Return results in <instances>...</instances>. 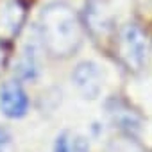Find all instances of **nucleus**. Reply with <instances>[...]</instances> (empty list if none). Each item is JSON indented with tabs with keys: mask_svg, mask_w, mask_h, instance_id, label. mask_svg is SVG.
Wrapping results in <instances>:
<instances>
[{
	"mask_svg": "<svg viewBox=\"0 0 152 152\" xmlns=\"http://www.w3.org/2000/svg\"><path fill=\"white\" fill-rule=\"evenodd\" d=\"M25 20V7L20 0H0V39H13Z\"/></svg>",
	"mask_w": 152,
	"mask_h": 152,
	"instance_id": "nucleus-5",
	"label": "nucleus"
},
{
	"mask_svg": "<svg viewBox=\"0 0 152 152\" xmlns=\"http://www.w3.org/2000/svg\"><path fill=\"white\" fill-rule=\"evenodd\" d=\"M11 147V132L6 127H0V152H7Z\"/></svg>",
	"mask_w": 152,
	"mask_h": 152,
	"instance_id": "nucleus-10",
	"label": "nucleus"
},
{
	"mask_svg": "<svg viewBox=\"0 0 152 152\" xmlns=\"http://www.w3.org/2000/svg\"><path fill=\"white\" fill-rule=\"evenodd\" d=\"M39 39L56 57H66L77 50L83 39L81 22L64 2H52L39 15Z\"/></svg>",
	"mask_w": 152,
	"mask_h": 152,
	"instance_id": "nucleus-1",
	"label": "nucleus"
},
{
	"mask_svg": "<svg viewBox=\"0 0 152 152\" xmlns=\"http://www.w3.org/2000/svg\"><path fill=\"white\" fill-rule=\"evenodd\" d=\"M73 84L84 95V99H97L104 86V73L93 61H83L73 68Z\"/></svg>",
	"mask_w": 152,
	"mask_h": 152,
	"instance_id": "nucleus-3",
	"label": "nucleus"
},
{
	"mask_svg": "<svg viewBox=\"0 0 152 152\" xmlns=\"http://www.w3.org/2000/svg\"><path fill=\"white\" fill-rule=\"evenodd\" d=\"M107 113H109L113 124L118 125L120 129L127 131V132H136L141 127L140 116L122 100H111L107 104Z\"/></svg>",
	"mask_w": 152,
	"mask_h": 152,
	"instance_id": "nucleus-7",
	"label": "nucleus"
},
{
	"mask_svg": "<svg viewBox=\"0 0 152 152\" xmlns=\"http://www.w3.org/2000/svg\"><path fill=\"white\" fill-rule=\"evenodd\" d=\"M6 50H4V47L2 45H0V72H2L4 70V66H6Z\"/></svg>",
	"mask_w": 152,
	"mask_h": 152,
	"instance_id": "nucleus-11",
	"label": "nucleus"
},
{
	"mask_svg": "<svg viewBox=\"0 0 152 152\" xmlns=\"http://www.w3.org/2000/svg\"><path fill=\"white\" fill-rule=\"evenodd\" d=\"M86 23L95 34H107L113 29V15L100 0H91L86 6Z\"/></svg>",
	"mask_w": 152,
	"mask_h": 152,
	"instance_id": "nucleus-6",
	"label": "nucleus"
},
{
	"mask_svg": "<svg viewBox=\"0 0 152 152\" xmlns=\"http://www.w3.org/2000/svg\"><path fill=\"white\" fill-rule=\"evenodd\" d=\"M118 52H120V59L129 70L138 72L147 64L148 47H147L145 34L141 32L140 27L131 23L122 29L118 39Z\"/></svg>",
	"mask_w": 152,
	"mask_h": 152,
	"instance_id": "nucleus-2",
	"label": "nucleus"
},
{
	"mask_svg": "<svg viewBox=\"0 0 152 152\" xmlns=\"http://www.w3.org/2000/svg\"><path fill=\"white\" fill-rule=\"evenodd\" d=\"M54 152H90V143L77 131H63L56 140Z\"/></svg>",
	"mask_w": 152,
	"mask_h": 152,
	"instance_id": "nucleus-9",
	"label": "nucleus"
},
{
	"mask_svg": "<svg viewBox=\"0 0 152 152\" xmlns=\"http://www.w3.org/2000/svg\"><path fill=\"white\" fill-rule=\"evenodd\" d=\"M38 54H39L38 43H36V41H29V43L25 45L23 56L20 57L18 66H16V73H18L20 79H23V81H32V79H36V75L39 73Z\"/></svg>",
	"mask_w": 152,
	"mask_h": 152,
	"instance_id": "nucleus-8",
	"label": "nucleus"
},
{
	"mask_svg": "<svg viewBox=\"0 0 152 152\" xmlns=\"http://www.w3.org/2000/svg\"><path fill=\"white\" fill-rule=\"evenodd\" d=\"M29 109V99L16 81H7L0 88V111L9 118H22Z\"/></svg>",
	"mask_w": 152,
	"mask_h": 152,
	"instance_id": "nucleus-4",
	"label": "nucleus"
}]
</instances>
